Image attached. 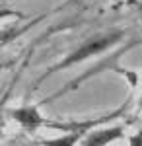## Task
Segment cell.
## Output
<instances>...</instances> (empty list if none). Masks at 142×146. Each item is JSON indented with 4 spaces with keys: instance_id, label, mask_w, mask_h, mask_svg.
<instances>
[{
    "instance_id": "cell-5",
    "label": "cell",
    "mask_w": 142,
    "mask_h": 146,
    "mask_svg": "<svg viewBox=\"0 0 142 146\" xmlns=\"http://www.w3.org/2000/svg\"><path fill=\"white\" fill-rule=\"evenodd\" d=\"M129 146H142V129L136 133V135L131 138V142H129Z\"/></svg>"
},
{
    "instance_id": "cell-1",
    "label": "cell",
    "mask_w": 142,
    "mask_h": 146,
    "mask_svg": "<svg viewBox=\"0 0 142 146\" xmlns=\"http://www.w3.org/2000/svg\"><path fill=\"white\" fill-rule=\"evenodd\" d=\"M121 37H123V31H119V29L103 31V33H98V35H94V37H90L84 43H80L76 49H72L58 64H55L53 68H49L47 74H53L56 70H64V68H70V66H74V64H80V62L88 60L90 56H96V55H99V53H103V51H107V49L113 47L117 41H121ZM47 74H45V76H47Z\"/></svg>"
},
{
    "instance_id": "cell-3",
    "label": "cell",
    "mask_w": 142,
    "mask_h": 146,
    "mask_svg": "<svg viewBox=\"0 0 142 146\" xmlns=\"http://www.w3.org/2000/svg\"><path fill=\"white\" fill-rule=\"evenodd\" d=\"M10 115H12V119H14L16 123H20L25 131H37L39 127L47 125V121L43 119V115L39 113V109L33 107V105L18 107V109H14Z\"/></svg>"
},
{
    "instance_id": "cell-4",
    "label": "cell",
    "mask_w": 142,
    "mask_h": 146,
    "mask_svg": "<svg viewBox=\"0 0 142 146\" xmlns=\"http://www.w3.org/2000/svg\"><path fill=\"white\" fill-rule=\"evenodd\" d=\"M105 121H109V117H105V119H98V121H90L86 127H82V129H78V131H72L70 135H66V136L41 140L39 146H74L76 142H82V140H84V135H86V131L90 129V127H94V125H101V123H105Z\"/></svg>"
},
{
    "instance_id": "cell-2",
    "label": "cell",
    "mask_w": 142,
    "mask_h": 146,
    "mask_svg": "<svg viewBox=\"0 0 142 146\" xmlns=\"http://www.w3.org/2000/svg\"><path fill=\"white\" fill-rule=\"evenodd\" d=\"M125 136L123 127H107V129H98L92 131L84 136L82 146H109L113 142H117Z\"/></svg>"
}]
</instances>
